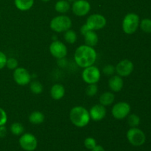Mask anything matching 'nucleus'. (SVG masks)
Returning a JSON list of instances; mask_svg holds the SVG:
<instances>
[{"mask_svg":"<svg viewBox=\"0 0 151 151\" xmlns=\"http://www.w3.org/2000/svg\"><path fill=\"white\" fill-rule=\"evenodd\" d=\"M97 52L94 47L86 44L78 47L74 55L75 63L81 68H86L94 65L97 60Z\"/></svg>","mask_w":151,"mask_h":151,"instance_id":"nucleus-1","label":"nucleus"},{"mask_svg":"<svg viewBox=\"0 0 151 151\" xmlns=\"http://www.w3.org/2000/svg\"><path fill=\"white\" fill-rule=\"evenodd\" d=\"M69 119L71 122L78 128H83L86 126L91 119L89 111L83 106H75L69 113Z\"/></svg>","mask_w":151,"mask_h":151,"instance_id":"nucleus-2","label":"nucleus"},{"mask_svg":"<svg viewBox=\"0 0 151 151\" xmlns=\"http://www.w3.org/2000/svg\"><path fill=\"white\" fill-rule=\"evenodd\" d=\"M72 22L70 18L65 15L55 16L50 22V28L56 32H63L72 27Z\"/></svg>","mask_w":151,"mask_h":151,"instance_id":"nucleus-3","label":"nucleus"},{"mask_svg":"<svg viewBox=\"0 0 151 151\" xmlns=\"http://www.w3.org/2000/svg\"><path fill=\"white\" fill-rule=\"evenodd\" d=\"M139 16L134 13H128L122 20V29L128 35L134 33L139 26Z\"/></svg>","mask_w":151,"mask_h":151,"instance_id":"nucleus-4","label":"nucleus"},{"mask_svg":"<svg viewBox=\"0 0 151 151\" xmlns=\"http://www.w3.org/2000/svg\"><path fill=\"white\" fill-rule=\"evenodd\" d=\"M128 142L135 147H139L143 145L146 141V136L142 130L136 128H131L126 134Z\"/></svg>","mask_w":151,"mask_h":151,"instance_id":"nucleus-5","label":"nucleus"},{"mask_svg":"<svg viewBox=\"0 0 151 151\" xmlns=\"http://www.w3.org/2000/svg\"><path fill=\"white\" fill-rule=\"evenodd\" d=\"M101 78L100 71L97 66H90L84 68L82 72V78L85 83L88 84L97 83Z\"/></svg>","mask_w":151,"mask_h":151,"instance_id":"nucleus-6","label":"nucleus"},{"mask_svg":"<svg viewBox=\"0 0 151 151\" xmlns=\"http://www.w3.org/2000/svg\"><path fill=\"white\" fill-rule=\"evenodd\" d=\"M107 21L105 16L99 13H94L87 18L86 24L90 30H99L105 27Z\"/></svg>","mask_w":151,"mask_h":151,"instance_id":"nucleus-7","label":"nucleus"},{"mask_svg":"<svg viewBox=\"0 0 151 151\" xmlns=\"http://www.w3.org/2000/svg\"><path fill=\"white\" fill-rule=\"evenodd\" d=\"M19 142L21 147L25 151H34L38 146L36 137L30 133L22 134Z\"/></svg>","mask_w":151,"mask_h":151,"instance_id":"nucleus-8","label":"nucleus"},{"mask_svg":"<svg viewBox=\"0 0 151 151\" xmlns=\"http://www.w3.org/2000/svg\"><path fill=\"white\" fill-rule=\"evenodd\" d=\"M131 112V106L126 102H119L114 105L111 113L116 119H123L129 115Z\"/></svg>","mask_w":151,"mask_h":151,"instance_id":"nucleus-9","label":"nucleus"},{"mask_svg":"<svg viewBox=\"0 0 151 151\" xmlns=\"http://www.w3.org/2000/svg\"><path fill=\"white\" fill-rule=\"evenodd\" d=\"M13 79L19 86H26L31 81V75L25 68L17 67L13 72Z\"/></svg>","mask_w":151,"mask_h":151,"instance_id":"nucleus-10","label":"nucleus"},{"mask_svg":"<svg viewBox=\"0 0 151 151\" xmlns=\"http://www.w3.org/2000/svg\"><path fill=\"white\" fill-rule=\"evenodd\" d=\"M72 10L77 16H85L91 10V4L87 0H76L72 3Z\"/></svg>","mask_w":151,"mask_h":151,"instance_id":"nucleus-11","label":"nucleus"},{"mask_svg":"<svg viewBox=\"0 0 151 151\" xmlns=\"http://www.w3.org/2000/svg\"><path fill=\"white\" fill-rule=\"evenodd\" d=\"M50 52L55 58L62 59L67 55V47L61 41H54L50 44Z\"/></svg>","mask_w":151,"mask_h":151,"instance_id":"nucleus-12","label":"nucleus"},{"mask_svg":"<svg viewBox=\"0 0 151 151\" xmlns=\"http://www.w3.org/2000/svg\"><path fill=\"white\" fill-rule=\"evenodd\" d=\"M134 69V66L132 61L128 60V59H125V60L119 61L116 64V67H115V71L119 76L125 78V77L129 76L133 72Z\"/></svg>","mask_w":151,"mask_h":151,"instance_id":"nucleus-13","label":"nucleus"},{"mask_svg":"<svg viewBox=\"0 0 151 151\" xmlns=\"http://www.w3.org/2000/svg\"><path fill=\"white\" fill-rule=\"evenodd\" d=\"M90 118L94 121H100L106 115V109L101 104H96L89 111Z\"/></svg>","mask_w":151,"mask_h":151,"instance_id":"nucleus-14","label":"nucleus"},{"mask_svg":"<svg viewBox=\"0 0 151 151\" xmlns=\"http://www.w3.org/2000/svg\"><path fill=\"white\" fill-rule=\"evenodd\" d=\"M124 86L123 80L119 75H112L109 81V86L114 92H119L122 89Z\"/></svg>","mask_w":151,"mask_h":151,"instance_id":"nucleus-15","label":"nucleus"},{"mask_svg":"<svg viewBox=\"0 0 151 151\" xmlns=\"http://www.w3.org/2000/svg\"><path fill=\"white\" fill-rule=\"evenodd\" d=\"M50 95L55 100H59L65 95V88L62 84L56 83L50 89Z\"/></svg>","mask_w":151,"mask_h":151,"instance_id":"nucleus-16","label":"nucleus"},{"mask_svg":"<svg viewBox=\"0 0 151 151\" xmlns=\"http://www.w3.org/2000/svg\"><path fill=\"white\" fill-rule=\"evenodd\" d=\"M84 40L86 45L90 47H95L99 41V37L97 32L94 30H88L84 34Z\"/></svg>","mask_w":151,"mask_h":151,"instance_id":"nucleus-17","label":"nucleus"},{"mask_svg":"<svg viewBox=\"0 0 151 151\" xmlns=\"http://www.w3.org/2000/svg\"><path fill=\"white\" fill-rule=\"evenodd\" d=\"M115 96L111 91H106L103 93L100 97V104L103 106H109L114 102Z\"/></svg>","mask_w":151,"mask_h":151,"instance_id":"nucleus-18","label":"nucleus"},{"mask_svg":"<svg viewBox=\"0 0 151 151\" xmlns=\"http://www.w3.org/2000/svg\"><path fill=\"white\" fill-rule=\"evenodd\" d=\"M44 119H45L44 114L42 112L38 111H32L29 116V121L33 125H40L44 122Z\"/></svg>","mask_w":151,"mask_h":151,"instance_id":"nucleus-19","label":"nucleus"},{"mask_svg":"<svg viewBox=\"0 0 151 151\" xmlns=\"http://www.w3.org/2000/svg\"><path fill=\"white\" fill-rule=\"evenodd\" d=\"M16 8L22 11L29 10L34 4V0H14Z\"/></svg>","mask_w":151,"mask_h":151,"instance_id":"nucleus-20","label":"nucleus"},{"mask_svg":"<svg viewBox=\"0 0 151 151\" xmlns=\"http://www.w3.org/2000/svg\"><path fill=\"white\" fill-rule=\"evenodd\" d=\"M55 9L60 13H66L70 9V3L67 0H59L55 3Z\"/></svg>","mask_w":151,"mask_h":151,"instance_id":"nucleus-21","label":"nucleus"},{"mask_svg":"<svg viewBox=\"0 0 151 151\" xmlns=\"http://www.w3.org/2000/svg\"><path fill=\"white\" fill-rule=\"evenodd\" d=\"M64 32L65 33L63 37H64V39L66 42L69 43V44H74V43L76 42L78 36H77V33L75 31L69 29Z\"/></svg>","mask_w":151,"mask_h":151,"instance_id":"nucleus-22","label":"nucleus"},{"mask_svg":"<svg viewBox=\"0 0 151 151\" xmlns=\"http://www.w3.org/2000/svg\"><path fill=\"white\" fill-rule=\"evenodd\" d=\"M24 131V126L22 124L19 123V122H14L10 125V131L12 134L15 136H20L23 134Z\"/></svg>","mask_w":151,"mask_h":151,"instance_id":"nucleus-23","label":"nucleus"},{"mask_svg":"<svg viewBox=\"0 0 151 151\" xmlns=\"http://www.w3.org/2000/svg\"><path fill=\"white\" fill-rule=\"evenodd\" d=\"M29 88L31 91L35 94H40L42 93L44 88H43L42 84L37 81H32L29 85Z\"/></svg>","mask_w":151,"mask_h":151,"instance_id":"nucleus-24","label":"nucleus"},{"mask_svg":"<svg viewBox=\"0 0 151 151\" xmlns=\"http://www.w3.org/2000/svg\"><path fill=\"white\" fill-rule=\"evenodd\" d=\"M128 124L131 128H136L140 124L139 116L135 114H132L128 116Z\"/></svg>","mask_w":151,"mask_h":151,"instance_id":"nucleus-25","label":"nucleus"},{"mask_svg":"<svg viewBox=\"0 0 151 151\" xmlns=\"http://www.w3.org/2000/svg\"><path fill=\"white\" fill-rule=\"evenodd\" d=\"M140 27L143 32L146 33H151V19H144L140 22Z\"/></svg>","mask_w":151,"mask_h":151,"instance_id":"nucleus-26","label":"nucleus"},{"mask_svg":"<svg viewBox=\"0 0 151 151\" xmlns=\"http://www.w3.org/2000/svg\"><path fill=\"white\" fill-rule=\"evenodd\" d=\"M97 91H98V86H97V83L93 84H88L87 86L86 89V93L89 97H93L97 94Z\"/></svg>","mask_w":151,"mask_h":151,"instance_id":"nucleus-27","label":"nucleus"},{"mask_svg":"<svg viewBox=\"0 0 151 151\" xmlns=\"http://www.w3.org/2000/svg\"><path fill=\"white\" fill-rule=\"evenodd\" d=\"M84 145L88 150H92L97 145V142L93 137H87L84 141Z\"/></svg>","mask_w":151,"mask_h":151,"instance_id":"nucleus-28","label":"nucleus"},{"mask_svg":"<svg viewBox=\"0 0 151 151\" xmlns=\"http://www.w3.org/2000/svg\"><path fill=\"white\" fill-rule=\"evenodd\" d=\"M18 60L14 58H10L7 59V62H6V66L9 69H16L18 67Z\"/></svg>","mask_w":151,"mask_h":151,"instance_id":"nucleus-29","label":"nucleus"},{"mask_svg":"<svg viewBox=\"0 0 151 151\" xmlns=\"http://www.w3.org/2000/svg\"><path fill=\"white\" fill-rule=\"evenodd\" d=\"M7 122V115L5 111L0 108V126L5 125Z\"/></svg>","mask_w":151,"mask_h":151,"instance_id":"nucleus-30","label":"nucleus"},{"mask_svg":"<svg viewBox=\"0 0 151 151\" xmlns=\"http://www.w3.org/2000/svg\"><path fill=\"white\" fill-rule=\"evenodd\" d=\"M103 72L105 75L110 76V75H113L116 71H115L114 66H112V65H107V66L103 68Z\"/></svg>","mask_w":151,"mask_h":151,"instance_id":"nucleus-31","label":"nucleus"},{"mask_svg":"<svg viewBox=\"0 0 151 151\" xmlns=\"http://www.w3.org/2000/svg\"><path fill=\"white\" fill-rule=\"evenodd\" d=\"M7 56L3 52L0 51V70L2 69L6 66V62H7Z\"/></svg>","mask_w":151,"mask_h":151,"instance_id":"nucleus-32","label":"nucleus"},{"mask_svg":"<svg viewBox=\"0 0 151 151\" xmlns=\"http://www.w3.org/2000/svg\"><path fill=\"white\" fill-rule=\"evenodd\" d=\"M7 134V128L4 125H1L0 126V138H4L6 137Z\"/></svg>","mask_w":151,"mask_h":151,"instance_id":"nucleus-33","label":"nucleus"},{"mask_svg":"<svg viewBox=\"0 0 151 151\" xmlns=\"http://www.w3.org/2000/svg\"><path fill=\"white\" fill-rule=\"evenodd\" d=\"M88 30H90V29H88V27L86 26V24H85L83 25L82 27H81V32L83 34V35H84V34H85L86 32H88Z\"/></svg>","mask_w":151,"mask_h":151,"instance_id":"nucleus-34","label":"nucleus"},{"mask_svg":"<svg viewBox=\"0 0 151 151\" xmlns=\"http://www.w3.org/2000/svg\"><path fill=\"white\" fill-rule=\"evenodd\" d=\"M91 151H106L105 150V149L103 148V147H102L101 145H96L95 147H94V148L92 149V150H91Z\"/></svg>","mask_w":151,"mask_h":151,"instance_id":"nucleus-35","label":"nucleus"},{"mask_svg":"<svg viewBox=\"0 0 151 151\" xmlns=\"http://www.w3.org/2000/svg\"><path fill=\"white\" fill-rule=\"evenodd\" d=\"M67 1H69V3H70V2H72V3H73L74 1H76V0H67Z\"/></svg>","mask_w":151,"mask_h":151,"instance_id":"nucleus-36","label":"nucleus"},{"mask_svg":"<svg viewBox=\"0 0 151 151\" xmlns=\"http://www.w3.org/2000/svg\"><path fill=\"white\" fill-rule=\"evenodd\" d=\"M41 1H44V2H47V1H50V0H41Z\"/></svg>","mask_w":151,"mask_h":151,"instance_id":"nucleus-37","label":"nucleus"}]
</instances>
